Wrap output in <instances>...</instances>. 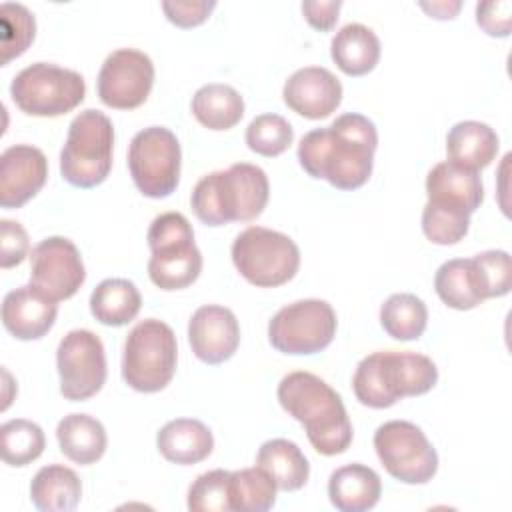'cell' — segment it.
<instances>
[{
	"mask_svg": "<svg viewBox=\"0 0 512 512\" xmlns=\"http://www.w3.org/2000/svg\"><path fill=\"white\" fill-rule=\"evenodd\" d=\"M378 146L370 118L346 112L330 126L310 130L298 144V162L312 176L338 190H356L368 182Z\"/></svg>",
	"mask_w": 512,
	"mask_h": 512,
	"instance_id": "obj_1",
	"label": "cell"
},
{
	"mask_svg": "<svg viewBox=\"0 0 512 512\" xmlns=\"http://www.w3.org/2000/svg\"><path fill=\"white\" fill-rule=\"evenodd\" d=\"M280 406L298 420L312 448L336 456L352 444V424L340 394L320 376L304 370L286 374L278 384Z\"/></svg>",
	"mask_w": 512,
	"mask_h": 512,
	"instance_id": "obj_2",
	"label": "cell"
},
{
	"mask_svg": "<svg viewBox=\"0 0 512 512\" xmlns=\"http://www.w3.org/2000/svg\"><path fill=\"white\" fill-rule=\"evenodd\" d=\"M270 196L266 172L248 162L202 176L190 196L192 210L206 226L256 220Z\"/></svg>",
	"mask_w": 512,
	"mask_h": 512,
	"instance_id": "obj_3",
	"label": "cell"
},
{
	"mask_svg": "<svg viewBox=\"0 0 512 512\" xmlns=\"http://www.w3.org/2000/svg\"><path fill=\"white\" fill-rule=\"evenodd\" d=\"M436 382L438 368L428 356L380 350L358 362L352 388L360 404L368 408H390L400 398L426 394Z\"/></svg>",
	"mask_w": 512,
	"mask_h": 512,
	"instance_id": "obj_4",
	"label": "cell"
},
{
	"mask_svg": "<svg viewBox=\"0 0 512 512\" xmlns=\"http://www.w3.org/2000/svg\"><path fill=\"white\" fill-rule=\"evenodd\" d=\"M112 148V120L100 110H82L70 122L60 152L62 178L76 188H94L102 184L112 168Z\"/></svg>",
	"mask_w": 512,
	"mask_h": 512,
	"instance_id": "obj_5",
	"label": "cell"
},
{
	"mask_svg": "<svg viewBox=\"0 0 512 512\" xmlns=\"http://www.w3.org/2000/svg\"><path fill=\"white\" fill-rule=\"evenodd\" d=\"M178 344L174 330L156 318L138 322L124 340L122 378L138 392H160L174 378Z\"/></svg>",
	"mask_w": 512,
	"mask_h": 512,
	"instance_id": "obj_6",
	"label": "cell"
},
{
	"mask_svg": "<svg viewBox=\"0 0 512 512\" xmlns=\"http://www.w3.org/2000/svg\"><path fill=\"white\" fill-rule=\"evenodd\" d=\"M232 262L250 284L276 288L296 276L300 250L296 242L282 232L250 226L234 238Z\"/></svg>",
	"mask_w": 512,
	"mask_h": 512,
	"instance_id": "obj_7",
	"label": "cell"
},
{
	"mask_svg": "<svg viewBox=\"0 0 512 512\" xmlns=\"http://www.w3.org/2000/svg\"><path fill=\"white\" fill-rule=\"evenodd\" d=\"M86 94L82 74L50 62H34L22 68L12 84L14 104L28 116L56 118L74 110Z\"/></svg>",
	"mask_w": 512,
	"mask_h": 512,
	"instance_id": "obj_8",
	"label": "cell"
},
{
	"mask_svg": "<svg viewBox=\"0 0 512 512\" xmlns=\"http://www.w3.org/2000/svg\"><path fill=\"white\" fill-rule=\"evenodd\" d=\"M180 162L178 138L164 126H148L130 140L128 170L136 188L148 198H166L176 190Z\"/></svg>",
	"mask_w": 512,
	"mask_h": 512,
	"instance_id": "obj_9",
	"label": "cell"
},
{
	"mask_svg": "<svg viewBox=\"0 0 512 512\" xmlns=\"http://www.w3.org/2000/svg\"><path fill=\"white\" fill-rule=\"evenodd\" d=\"M336 326V312L326 300H298L282 306L272 316L268 340L282 354H316L334 340Z\"/></svg>",
	"mask_w": 512,
	"mask_h": 512,
	"instance_id": "obj_10",
	"label": "cell"
},
{
	"mask_svg": "<svg viewBox=\"0 0 512 512\" xmlns=\"http://www.w3.org/2000/svg\"><path fill=\"white\" fill-rule=\"evenodd\" d=\"M376 454L386 472L404 484H426L438 470V454L420 426L390 420L374 432Z\"/></svg>",
	"mask_w": 512,
	"mask_h": 512,
	"instance_id": "obj_11",
	"label": "cell"
},
{
	"mask_svg": "<svg viewBox=\"0 0 512 512\" xmlns=\"http://www.w3.org/2000/svg\"><path fill=\"white\" fill-rule=\"evenodd\" d=\"M56 366L60 392L66 400L82 402L98 394L106 382L102 340L90 330H70L58 344Z\"/></svg>",
	"mask_w": 512,
	"mask_h": 512,
	"instance_id": "obj_12",
	"label": "cell"
},
{
	"mask_svg": "<svg viewBox=\"0 0 512 512\" xmlns=\"http://www.w3.org/2000/svg\"><path fill=\"white\" fill-rule=\"evenodd\" d=\"M154 84V64L136 48H118L106 56L98 72V96L116 110H132L146 102Z\"/></svg>",
	"mask_w": 512,
	"mask_h": 512,
	"instance_id": "obj_13",
	"label": "cell"
},
{
	"mask_svg": "<svg viewBox=\"0 0 512 512\" xmlns=\"http://www.w3.org/2000/svg\"><path fill=\"white\" fill-rule=\"evenodd\" d=\"M86 280L76 244L64 236L40 240L30 252V284L52 300L72 298Z\"/></svg>",
	"mask_w": 512,
	"mask_h": 512,
	"instance_id": "obj_14",
	"label": "cell"
},
{
	"mask_svg": "<svg viewBox=\"0 0 512 512\" xmlns=\"http://www.w3.org/2000/svg\"><path fill=\"white\" fill-rule=\"evenodd\" d=\"M188 342L198 360L222 364L240 344V326L234 312L220 304L200 306L188 322Z\"/></svg>",
	"mask_w": 512,
	"mask_h": 512,
	"instance_id": "obj_15",
	"label": "cell"
},
{
	"mask_svg": "<svg viewBox=\"0 0 512 512\" xmlns=\"http://www.w3.org/2000/svg\"><path fill=\"white\" fill-rule=\"evenodd\" d=\"M48 178L44 152L30 144H14L0 156V206L20 208L34 198Z\"/></svg>",
	"mask_w": 512,
	"mask_h": 512,
	"instance_id": "obj_16",
	"label": "cell"
},
{
	"mask_svg": "<svg viewBox=\"0 0 512 512\" xmlns=\"http://www.w3.org/2000/svg\"><path fill=\"white\" fill-rule=\"evenodd\" d=\"M282 98L296 114L310 120H322L340 106L342 84L328 68L306 66L296 70L284 82Z\"/></svg>",
	"mask_w": 512,
	"mask_h": 512,
	"instance_id": "obj_17",
	"label": "cell"
},
{
	"mask_svg": "<svg viewBox=\"0 0 512 512\" xmlns=\"http://www.w3.org/2000/svg\"><path fill=\"white\" fill-rule=\"evenodd\" d=\"M58 304L32 284L10 290L2 300V324L18 340H38L56 322Z\"/></svg>",
	"mask_w": 512,
	"mask_h": 512,
	"instance_id": "obj_18",
	"label": "cell"
},
{
	"mask_svg": "<svg viewBox=\"0 0 512 512\" xmlns=\"http://www.w3.org/2000/svg\"><path fill=\"white\" fill-rule=\"evenodd\" d=\"M426 196L434 206L458 210L470 216L484 200V184L478 170L444 160L428 172Z\"/></svg>",
	"mask_w": 512,
	"mask_h": 512,
	"instance_id": "obj_19",
	"label": "cell"
},
{
	"mask_svg": "<svg viewBox=\"0 0 512 512\" xmlns=\"http://www.w3.org/2000/svg\"><path fill=\"white\" fill-rule=\"evenodd\" d=\"M200 272L202 254L194 238L154 248L148 260V276L160 290H182L196 282Z\"/></svg>",
	"mask_w": 512,
	"mask_h": 512,
	"instance_id": "obj_20",
	"label": "cell"
},
{
	"mask_svg": "<svg viewBox=\"0 0 512 512\" xmlns=\"http://www.w3.org/2000/svg\"><path fill=\"white\" fill-rule=\"evenodd\" d=\"M156 446L168 462L188 466L212 454L214 436L210 428L196 418H176L158 430Z\"/></svg>",
	"mask_w": 512,
	"mask_h": 512,
	"instance_id": "obj_21",
	"label": "cell"
},
{
	"mask_svg": "<svg viewBox=\"0 0 512 512\" xmlns=\"http://www.w3.org/2000/svg\"><path fill=\"white\" fill-rule=\"evenodd\" d=\"M382 494L380 476L364 464H346L328 478V496L340 512H366L374 508Z\"/></svg>",
	"mask_w": 512,
	"mask_h": 512,
	"instance_id": "obj_22",
	"label": "cell"
},
{
	"mask_svg": "<svg viewBox=\"0 0 512 512\" xmlns=\"http://www.w3.org/2000/svg\"><path fill=\"white\" fill-rule=\"evenodd\" d=\"M498 146L500 140L494 128L478 120L456 122L446 136L448 158L472 170L486 168L496 158Z\"/></svg>",
	"mask_w": 512,
	"mask_h": 512,
	"instance_id": "obj_23",
	"label": "cell"
},
{
	"mask_svg": "<svg viewBox=\"0 0 512 512\" xmlns=\"http://www.w3.org/2000/svg\"><path fill=\"white\" fill-rule=\"evenodd\" d=\"M330 54L344 74L364 76L374 70L380 60V40L372 28L350 22L334 34Z\"/></svg>",
	"mask_w": 512,
	"mask_h": 512,
	"instance_id": "obj_24",
	"label": "cell"
},
{
	"mask_svg": "<svg viewBox=\"0 0 512 512\" xmlns=\"http://www.w3.org/2000/svg\"><path fill=\"white\" fill-rule=\"evenodd\" d=\"M56 438L60 452L76 464L98 462L108 444L106 430L100 420L88 414H68L58 422Z\"/></svg>",
	"mask_w": 512,
	"mask_h": 512,
	"instance_id": "obj_25",
	"label": "cell"
},
{
	"mask_svg": "<svg viewBox=\"0 0 512 512\" xmlns=\"http://www.w3.org/2000/svg\"><path fill=\"white\" fill-rule=\"evenodd\" d=\"M82 482L64 464L42 466L30 482V500L42 512H70L78 506Z\"/></svg>",
	"mask_w": 512,
	"mask_h": 512,
	"instance_id": "obj_26",
	"label": "cell"
},
{
	"mask_svg": "<svg viewBox=\"0 0 512 512\" xmlns=\"http://www.w3.org/2000/svg\"><path fill=\"white\" fill-rule=\"evenodd\" d=\"M256 466L266 470L280 490H300L310 476V464L304 452L286 438L266 440L256 454Z\"/></svg>",
	"mask_w": 512,
	"mask_h": 512,
	"instance_id": "obj_27",
	"label": "cell"
},
{
	"mask_svg": "<svg viewBox=\"0 0 512 512\" xmlns=\"http://www.w3.org/2000/svg\"><path fill=\"white\" fill-rule=\"evenodd\" d=\"M142 296L128 278H106L90 294L92 316L106 326H124L136 318Z\"/></svg>",
	"mask_w": 512,
	"mask_h": 512,
	"instance_id": "obj_28",
	"label": "cell"
},
{
	"mask_svg": "<svg viewBox=\"0 0 512 512\" xmlns=\"http://www.w3.org/2000/svg\"><path fill=\"white\" fill-rule=\"evenodd\" d=\"M192 114L208 130H230L244 116V100L230 84L210 82L194 92Z\"/></svg>",
	"mask_w": 512,
	"mask_h": 512,
	"instance_id": "obj_29",
	"label": "cell"
},
{
	"mask_svg": "<svg viewBox=\"0 0 512 512\" xmlns=\"http://www.w3.org/2000/svg\"><path fill=\"white\" fill-rule=\"evenodd\" d=\"M434 288L440 300L454 310H472L484 302L470 258H452L440 264Z\"/></svg>",
	"mask_w": 512,
	"mask_h": 512,
	"instance_id": "obj_30",
	"label": "cell"
},
{
	"mask_svg": "<svg viewBox=\"0 0 512 512\" xmlns=\"http://www.w3.org/2000/svg\"><path fill=\"white\" fill-rule=\"evenodd\" d=\"M380 324L394 340H418L428 324V308L416 294L398 292L380 306Z\"/></svg>",
	"mask_w": 512,
	"mask_h": 512,
	"instance_id": "obj_31",
	"label": "cell"
},
{
	"mask_svg": "<svg viewBox=\"0 0 512 512\" xmlns=\"http://www.w3.org/2000/svg\"><path fill=\"white\" fill-rule=\"evenodd\" d=\"M276 482L260 466L230 472V510L266 512L276 504Z\"/></svg>",
	"mask_w": 512,
	"mask_h": 512,
	"instance_id": "obj_32",
	"label": "cell"
},
{
	"mask_svg": "<svg viewBox=\"0 0 512 512\" xmlns=\"http://www.w3.org/2000/svg\"><path fill=\"white\" fill-rule=\"evenodd\" d=\"M2 460L10 466H26L40 458L46 446V438L42 428L24 418H14L2 424Z\"/></svg>",
	"mask_w": 512,
	"mask_h": 512,
	"instance_id": "obj_33",
	"label": "cell"
},
{
	"mask_svg": "<svg viewBox=\"0 0 512 512\" xmlns=\"http://www.w3.org/2000/svg\"><path fill=\"white\" fill-rule=\"evenodd\" d=\"M0 32H2V64L26 52L36 34L34 14L18 2H4L0 6Z\"/></svg>",
	"mask_w": 512,
	"mask_h": 512,
	"instance_id": "obj_34",
	"label": "cell"
},
{
	"mask_svg": "<svg viewBox=\"0 0 512 512\" xmlns=\"http://www.w3.org/2000/svg\"><path fill=\"white\" fill-rule=\"evenodd\" d=\"M294 140V128L280 114H260L246 128V144L260 156H278L290 148Z\"/></svg>",
	"mask_w": 512,
	"mask_h": 512,
	"instance_id": "obj_35",
	"label": "cell"
},
{
	"mask_svg": "<svg viewBox=\"0 0 512 512\" xmlns=\"http://www.w3.org/2000/svg\"><path fill=\"white\" fill-rule=\"evenodd\" d=\"M482 298L506 296L512 288V262L506 250H484L470 258Z\"/></svg>",
	"mask_w": 512,
	"mask_h": 512,
	"instance_id": "obj_36",
	"label": "cell"
},
{
	"mask_svg": "<svg viewBox=\"0 0 512 512\" xmlns=\"http://www.w3.org/2000/svg\"><path fill=\"white\" fill-rule=\"evenodd\" d=\"M188 508L192 512L230 510V472L218 468L200 474L188 490Z\"/></svg>",
	"mask_w": 512,
	"mask_h": 512,
	"instance_id": "obj_37",
	"label": "cell"
},
{
	"mask_svg": "<svg viewBox=\"0 0 512 512\" xmlns=\"http://www.w3.org/2000/svg\"><path fill=\"white\" fill-rule=\"evenodd\" d=\"M470 228V216L458 210L440 208L426 202L422 210V232L424 236L440 246L460 242Z\"/></svg>",
	"mask_w": 512,
	"mask_h": 512,
	"instance_id": "obj_38",
	"label": "cell"
},
{
	"mask_svg": "<svg viewBox=\"0 0 512 512\" xmlns=\"http://www.w3.org/2000/svg\"><path fill=\"white\" fill-rule=\"evenodd\" d=\"M214 8H216L214 0H166V2H162V10H164L166 18L180 28H192V26L202 24Z\"/></svg>",
	"mask_w": 512,
	"mask_h": 512,
	"instance_id": "obj_39",
	"label": "cell"
},
{
	"mask_svg": "<svg viewBox=\"0 0 512 512\" xmlns=\"http://www.w3.org/2000/svg\"><path fill=\"white\" fill-rule=\"evenodd\" d=\"M476 22L488 36L506 38L512 26V2L490 0L476 4Z\"/></svg>",
	"mask_w": 512,
	"mask_h": 512,
	"instance_id": "obj_40",
	"label": "cell"
},
{
	"mask_svg": "<svg viewBox=\"0 0 512 512\" xmlns=\"http://www.w3.org/2000/svg\"><path fill=\"white\" fill-rule=\"evenodd\" d=\"M0 266L2 268H12L18 266L26 254H28V234L22 228L20 222L14 220H2L0 222Z\"/></svg>",
	"mask_w": 512,
	"mask_h": 512,
	"instance_id": "obj_41",
	"label": "cell"
},
{
	"mask_svg": "<svg viewBox=\"0 0 512 512\" xmlns=\"http://www.w3.org/2000/svg\"><path fill=\"white\" fill-rule=\"evenodd\" d=\"M340 6H342L340 0H304L302 14L312 28L326 32L336 24Z\"/></svg>",
	"mask_w": 512,
	"mask_h": 512,
	"instance_id": "obj_42",
	"label": "cell"
},
{
	"mask_svg": "<svg viewBox=\"0 0 512 512\" xmlns=\"http://www.w3.org/2000/svg\"><path fill=\"white\" fill-rule=\"evenodd\" d=\"M420 8L426 10L430 16L438 18V20H446V18H454L458 14V10L462 8V2L454 0V2H420Z\"/></svg>",
	"mask_w": 512,
	"mask_h": 512,
	"instance_id": "obj_43",
	"label": "cell"
}]
</instances>
